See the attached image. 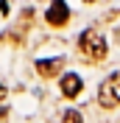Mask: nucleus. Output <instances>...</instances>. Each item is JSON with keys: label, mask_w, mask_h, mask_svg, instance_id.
<instances>
[{"label": "nucleus", "mask_w": 120, "mask_h": 123, "mask_svg": "<svg viewBox=\"0 0 120 123\" xmlns=\"http://www.w3.org/2000/svg\"><path fill=\"white\" fill-rule=\"evenodd\" d=\"M78 48H81V53L87 56V59H92V62H101L106 56V39L98 34V31H84L81 34V39H78Z\"/></svg>", "instance_id": "1"}, {"label": "nucleus", "mask_w": 120, "mask_h": 123, "mask_svg": "<svg viewBox=\"0 0 120 123\" xmlns=\"http://www.w3.org/2000/svg\"><path fill=\"white\" fill-rule=\"evenodd\" d=\"M98 104L103 109H114L120 104V73H112L98 90Z\"/></svg>", "instance_id": "2"}, {"label": "nucleus", "mask_w": 120, "mask_h": 123, "mask_svg": "<svg viewBox=\"0 0 120 123\" xmlns=\"http://www.w3.org/2000/svg\"><path fill=\"white\" fill-rule=\"evenodd\" d=\"M45 20H48L50 25H56V28H59V25H67V20H70V8H67V3H64V0H53L50 8L45 11Z\"/></svg>", "instance_id": "3"}, {"label": "nucleus", "mask_w": 120, "mask_h": 123, "mask_svg": "<svg viewBox=\"0 0 120 123\" xmlns=\"http://www.w3.org/2000/svg\"><path fill=\"white\" fill-rule=\"evenodd\" d=\"M81 78L75 76V73H67V76H61V92H64V98H78L81 95Z\"/></svg>", "instance_id": "4"}, {"label": "nucleus", "mask_w": 120, "mask_h": 123, "mask_svg": "<svg viewBox=\"0 0 120 123\" xmlns=\"http://www.w3.org/2000/svg\"><path fill=\"white\" fill-rule=\"evenodd\" d=\"M61 67V59H48V62H36V70H39V76H56Z\"/></svg>", "instance_id": "5"}, {"label": "nucleus", "mask_w": 120, "mask_h": 123, "mask_svg": "<svg viewBox=\"0 0 120 123\" xmlns=\"http://www.w3.org/2000/svg\"><path fill=\"white\" fill-rule=\"evenodd\" d=\"M61 123H81V112L67 109V112H64V117H61Z\"/></svg>", "instance_id": "6"}, {"label": "nucleus", "mask_w": 120, "mask_h": 123, "mask_svg": "<svg viewBox=\"0 0 120 123\" xmlns=\"http://www.w3.org/2000/svg\"><path fill=\"white\" fill-rule=\"evenodd\" d=\"M6 120H8V109L0 106V123H6Z\"/></svg>", "instance_id": "7"}, {"label": "nucleus", "mask_w": 120, "mask_h": 123, "mask_svg": "<svg viewBox=\"0 0 120 123\" xmlns=\"http://www.w3.org/2000/svg\"><path fill=\"white\" fill-rule=\"evenodd\" d=\"M6 98V84H3V81H0V101Z\"/></svg>", "instance_id": "8"}, {"label": "nucleus", "mask_w": 120, "mask_h": 123, "mask_svg": "<svg viewBox=\"0 0 120 123\" xmlns=\"http://www.w3.org/2000/svg\"><path fill=\"white\" fill-rule=\"evenodd\" d=\"M84 3H92V0H84Z\"/></svg>", "instance_id": "9"}]
</instances>
